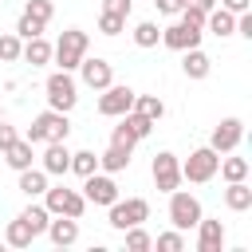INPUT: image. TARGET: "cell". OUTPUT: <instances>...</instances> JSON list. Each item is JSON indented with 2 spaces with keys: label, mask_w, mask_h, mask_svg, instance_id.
Listing matches in <instances>:
<instances>
[{
  "label": "cell",
  "mask_w": 252,
  "mask_h": 252,
  "mask_svg": "<svg viewBox=\"0 0 252 252\" xmlns=\"http://www.w3.org/2000/svg\"><path fill=\"white\" fill-rule=\"evenodd\" d=\"M67 134H71V122H67L63 110H43V114L28 126V142H32V146H35V142H67Z\"/></svg>",
  "instance_id": "1"
},
{
  "label": "cell",
  "mask_w": 252,
  "mask_h": 252,
  "mask_svg": "<svg viewBox=\"0 0 252 252\" xmlns=\"http://www.w3.org/2000/svg\"><path fill=\"white\" fill-rule=\"evenodd\" d=\"M83 55H87V32L67 28V32L59 35V43H55V63H59V71H75V67L83 63Z\"/></svg>",
  "instance_id": "2"
},
{
  "label": "cell",
  "mask_w": 252,
  "mask_h": 252,
  "mask_svg": "<svg viewBox=\"0 0 252 252\" xmlns=\"http://www.w3.org/2000/svg\"><path fill=\"white\" fill-rule=\"evenodd\" d=\"M169 220H173V228H177V232L197 228V220H201V201H197L193 193L173 189V193H169Z\"/></svg>",
  "instance_id": "3"
},
{
  "label": "cell",
  "mask_w": 252,
  "mask_h": 252,
  "mask_svg": "<svg viewBox=\"0 0 252 252\" xmlns=\"http://www.w3.org/2000/svg\"><path fill=\"white\" fill-rule=\"evenodd\" d=\"M43 197H47V213H55V217H83V209H87V197L83 193H75V189H67V185H59V189H43Z\"/></svg>",
  "instance_id": "4"
},
{
  "label": "cell",
  "mask_w": 252,
  "mask_h": 252,
  "mask_svg": "<svg viewBox=\"0 0 252 252\" xmlns=\"http://www.w3.org/2000/svg\"><path fill=\"white\" fill-rule=\"evenodd\" d=\"M217 165H220V154L213 146H205V150H193L189 154V161L181 165V177L185 181H209L217 173Z\"/></svg>",
  "instance_id": "5"
},
{
  "label": "cell",
  "mask_w": 252,
  "mask_h": 252,
  "mask_svg": "<svg viewBox=\"0 0 252 252\" xmlns=\"http://www.w3.org/2000/svg\"><path fill=\"white\" fill-rule=\"evenodd\" d=\"M47 102H51V110H63V114L79 102V94H75V79H71L67 71H55V75L47 79Z\"/></svg>",
  "instance_id": "6"
},
{
  "label": "cell",
  "mask_w": 252,
  "mask_h": 252,
  "mask_svg": "<svg viewBox=\"0 0 252 252\" xmlns=\"http://www.w3.org/2000/svg\"><path fill=\"white\" fill-rule=\"evenodd\" d=\"M154 185H158L161 193H173V189L181 185V161H177L169 150L154 154Z\"/></svg>",
  "instance_id": "7"
},
{
  "label": "cell",
  "mask_w": 252,
  "mask_h": 252,
  "mask_svg": "<svg viewBox=\"0 0 252 252\" xmlns=\"http://www.w3.org/2000/svg\"><path fill=\"white\" fill-rule=\"evenodd\" d=\"M146 217H150V205H146L142 197H130L126 205H122V201L110 205V224H114V228H134V224H142Z\"/></svg>",
  "instance_id": "8"
},
{
  "label": "cell",
  "mask_w": 252,
  "mask_h": 252,
  "mask_svg": "<svg viewBox=\"0 0 252 252\" xmlns=\"http://www.w3.org/2000/svg\"><path fill=\"white\" fill-rule=\"evenodd\" d=\"M134 106V91L130 87H102V98H98V114H106V118H118V114H126Z\"/></svg>",
  "instance_id": "9"
},
{
  "label": "cell",
  "mask_w": 252,
  "mask_h": 252,
  "mask_svg": "<svg viewBox=\"0 0 252 252\" xmlns=\"http://www.w3.org/2000/svg\"><path fill=\"white\" fill-rule=\"evenodd\" d=\"M161 43L173 47V51H189L201 43V28H189V24H173V28H161Z\"/></svg>",
  "instance_id": "10"
},
{
  "label": "cell",
  "mask_w": 252,
  "mask_h": 252,
  "mask_svg": "<svg viewBox=\"0 0 252 252\" xmlns=\"http://www.w3.org/2000/svg\"><path fill=\"white\" fill-rule=\"evenodd\" d=\"M240 138H244V122H240V118H224V122L213 130V142H209V146H213L217 154H228V150H236Z\"/></svg>",
  "instance_id": "11"
},
{
  "label": "cell",
  "mask_w": 252,
  "mask_h": 252,
  "mask_svg": "<svg viewBox=\"0 0 252 252\" xmlns=\"http://www.w3.org/2000/svg\"><path fill=\"white\" fill-rule=\"evenodd\" d=\"M87 193V201H94V205H114L118 201V185L110 181V177H102V173H87V185H83Z\"/></svg>",
  "instance_id": "12"
},
{
  "label": "cell",
  "mask_w": 252,
  "mask_h": 252,
  "mask_svg": "<svg viewBox=\"0 0 252 252\" xmlns=\"http://www.w3.org/2000/svg\"><path fill=\"white\" fill-rule=\"evenodd\" d=\"M79 71H83V83H87L91 91H102V87H110V63H106V59H87V55H83Z\"/></svg>",
  "instance_id": "13"
},
{
  "label": "cell",
  "mask_w": 252,
  "mask_h": 252,
  "mask_svg": "<svg viewBox=\"0 0 252 252\" xmlns=\"http://www.w3.org/2000/svg\"><path fill=\"white\" fill-rule=\"evenodd\" d=\"M197 228H201V236H197V248L201 252H220L224 248V224L220 220H197Z\"/></svg>",
  "instance_id": "14"
},
{
  "label": "cell",
  "mask_w": 252,
  "mask_h": 252,
  "mask_svg": "<svg viewBox=\"0 0 252 252\" xmlns=\"http://www.w3.org/2000/svg\"><path fill=\"white\" fill-rule=\"evenodd\" d=\"M47 236H51V244H59V248H67V244H75L79 240V224H75V217H63V220H47V228H43Z\"/></svg>",
  "instance_id": "15"
},
{
  "label": "cell",
  "mask_w": 252,
  "mask_h": 252,
  "mask_svg": "<svg viewBox=\"0 0 252 252\" xmlns=\"http://www.w3.org/2000/svg\"><path fill=\"white\" fill-rule=\"evenodd\" d=\"M71 169V154L63 142H47V154H43V173H67Z\"/></svg>",
  "instance_id": "16"
},
{
  "label": "cell",
  "mask_w": 252,
  "mask_h": 252,
  "mask_svg": "<svg viewBox=\"0 0 252 252\" xmlns=\"http://www.w3.org/2000/svg\"><path fill=\"white\" fill-rule=\"evenodd\" d=\"M130 150H134V146H118V142H110V150L98 158V165H102L106 173H118V169L130 165Z\"/></svg>",
  "instance_id": "17"
},
{
  "label": "cell",
  "mask_w": 252,
  "mask_h": 252,
  "mask_svg": "<svg viewBox=\"0 0 252 252\" xmlns=\"http://www.w3.org/2000/svg\"><path fill=\"white\" fill-rule=\"evenodd\" d=\"M20 55H24L32 67H39V63H47V59H51V43H47L43 35H32V39L24 43V51H20Z\"/></svg>",
  "instance_id": "18"
},
{
  "label": "cell",
  "mask_w": 252,
  "mask_h": 252,
  "mask_svg": "<svg viewBox=\"0 0 252 252\" xmlns=\"http://www.w3.org/2000/svg\"><path fill=\"white\" fill-rule=\"evenodd\" d=\"M4 161H8L12 169H28V165H32V142H28V138H24V142L16 138V142L4 150Z\"/></svg>",
  "instance_id": "19"
},
{
  "label": "cell",
  "mask_w": 252,
  "mask_h": 252,
  "mask_svg": "<svg viewBox=\"0 0 252 252\" xmlns=\"http://www.w3.org/2000/svg\"><path fill=\"white\" fill-rule=\"evenodd\" d=\"M224 205L236 209V213H244V209L252 205V189H248L244 181H228V189H224Z\"/></svg>",
  "instance_id": "20"
},
{
  "label": "cell",
  "mask_w": 252,
  "mask_h": 252,
  "mask_svg": "<svg viewBox=\"0 0 252 252\" xmlns=\"http://www.w3.org/2000/svg\"><path fill=\"white\" fill-rule=\"evenodd\" d=\"M205 24H209V32H213V35H232V32H236V16H232L228 8L209 12V16H205Z\"/></svg>",
  "instance_id": "21"
},
{
  "label": "cell",
  "mask_w": 252,
  "mask_h": 252,
  "mask_svg": "<svg viewBox=\"0 0 252 252\" xmlns=\"http://www.w3.org/2000/svg\"><path fill=\"white\" fill-rule=\"evenodd\" d=\"M20 189H24L28 197H39V193L47 189V173H43V169H32V165L20 169Z\"/></svg>",
  "instance_id": "22"
},
{
  "label": "cell",
  "mask_w": 252,
  "mask_h": 252,
  "mask_svg": "<svg viewBox=\"0 0 252 252\" xmlns=\"http://www.w3.org/2000/svg\"><path fill=\"white\" fill-rule=\"evenodd\" d=\"M185 75H189V79H205V75H209V55H205L201 47H189V51H185Z\"/></svg>",
  "instance_id": "23"
},
{
  "label": "cell",
  "mask_w": 252,
  "mask_h": 252,
  "mask_svg": "<svg viewBox=\"0 0 252 252\" xmlns=\"http://www.w3.org/2000/svg\"><path fill=\"white\" fill-rule=\"evenodd\" d=\"M130 110H138V114H146V118L158 122V118L165 114V102H161L158 94H134V106H130Z\"/></svg>",
  "instance_id": "24"
},
{
  "label": "cell",
  "mask_w": 252,
  "mask_h": 252,
  "mask_svg": "<svg viewBox=\"0 0 252 252\" xmlns=\"http://www.w3.org/2000/svg\"><path fill=\"white\" fill-rule=\"evenodd\" d=\"M20 220H24V224H28V228H32L35 236H39V232L47 228V220H51V213H47L43 205H28V209L20 213Z\"/></svg>",
  "instance_id": "25"
},
{
  "label": "cell",
  "mask_w": 252,
  "mask_h": 252,
  "mask_svg": "<svg viewBox=\"0 0 252 252\" xmlns=\"http://www.w3.org/2000/svg\"><path fill=\"white\" fill-rule=\"evenodd\" d=\"M32 236H35V232H32L24 220H12V224H8V232H4V240H8L12 248H28V244H32Z\"/></svg>",
  "instance_id": "26"
},
{
  "label": "cell",
  "mask_w": 252,
  "mask_h": 252,
  "mask_svg": "<svg viewBox=\"0 0 252 252\" xmlns=\"http://www.w3.org/2000/svg\"><path fill=\"white\" fill-rule=\"evenodd\" d=\"M71 169H75L79 177L94 173V169H98V158H94V150H79V154H71Z\"/></svg>",
  "instance_id": "27"
},
{
  "label": "cell",
  "mask_w": 252,
  "mask_h": 252,
  "mask_svg": "<svg viewBox=\"0 0 252 252\" xmlns=\"http://www.w3.org/2000/svg\"><path fill=\"white\" fill-rule=\"evenodd\" d=\"M217 169L224 173V181H244V177H248V161H244V158H224Z\"/></svg>",
  "instance_id": "28"
},
{
  "label": "cell",
  "mask_w": 252,
  "mask_h": 252,
  "mask_svg": "<svg viewBox=\"0 0 252 252\" xmlns=\"http://www.w3.org/2000/svg\"><path fill=\"white\" fill-rule=\"evenodd\" d=\"M158 39H161V28H158V24H138V28H134V43H138V47H154Z\"/></svg>",
  "instance_id": "29"
},
{
  "label": "cell",
  "mask_w": 252,
  "mask_h": 252,
  "mask_svg": "<svg viewBox=\"0 0 252 252\" xmlns=\"http://www.w3.org/2000/svg\"><path fill=\"white\" fill-rule=\"evenodd\" d=\"M122 232H126V248H130V252H146V248L154 244V240H150V232H142L138 224H134V228H122Z\"/></svg>",
  "instance_id": "30"
},
{
  "label": "cell",
  "mask_w": 252,
  "mask_h": 252,
  "mask_svg": "<svg viewBox=\"0 0 252 252\" xmlns=\"http://www.w3.org/2000/svg\"><path fill=\"white\" fill-rule=\"evenodd\" d=\"M20 51H24V43H20V35H0V59L4 63H12V59H20Z\"/></svg>",
  "instance_id": "31"
},
{
  "label": "cell",
  "mask_w": 252,
  "mask_h": 252,
  "mask_svg": "<svg viewBox=\"0 0 252 252\" xmlns=\"http://www.w3.org/2000/svg\"><path fill=\"white\" fill-rule=\"evenodd\" d=\"M122 28H126V16H114V12H102L98 16V32L102 35H118Z\"/></svg>",
  "instance_id": "32"
},
{
  "label": "cell",
  "mask_w": 252,
  "mask_h": 252,
  "mask_svg": "<svg viewBox=\"0 0 252 252\" xmlns=\"http://www.w3.org/2000/svg\"><path fill=\"white\" fill-rule=\"evenodd\" d=\"M51 0H28V8H24V16H32V20H39V24H47L51 20Z\"/></svg>",
  "instance_id": "33"
},
{
  "label": "cell",
  "mask_w": 252,
  "mask_h": 252,
  "mask_svg": "<svg viewBox=\"0 0 252 252\" xmlns=\"http://www.w3.org/2000/svg\"><path fill=\"white\" fill-rule=\"evenodd\" d=\"M205 8H197V4H185L181 8V24H189V28H205Z\"/></svg>",
  "instance_id": "34"
},
{
  "label": "cell",
  "mask_w": 252,
  "mask_h": 252,
  "mask_svg": "<svg viewBox=\"0 0 252 252\" xmlns=\"http://www.w3.org/2000/svg\"><path fill=\"white\" fill-rule=\"evenodd\" d=\"M158 248H161V252H181L185 240H181V232L173 228V232H161V236H158Z\"/></svg>",
  "instance_id": "35"
},
{
  "label": "cell",
  "mask_w": 252,
  "mask_h": 252,
  "mask_svg": "<svg viewBox=\"0 0 252 252\" xmlns=\"http://www.w3.org/2000/svg\"><path fill=\"white\" fill-rule=\"evenodd\" d=\"M39 32H43V24H39V20H32V16H20V24H16V35L32 39V35H39Z\"/></svg>",
  "instance_id": "36"
},
{
  "label": "cell",
  "mask_w": 252,
  "mask_h": 252,
  "mask_svg": "<svg viewBox=\"0 0 252 252\" xmlns=\"http://www.w3.org/2000/svg\"><path fill=\"white\" fill-rule=\"evenodd\" d=\"M102 12H114V16H130V0H102Z\"/></svg>",
  "instance_id": "37"
},
{
  "label": "cell",
  "mask_w": 252,
  "mask_h": 252,
  "mask_svg": "<svg viewBox=\"0 0 252 252\" xmlns=\"http://www.w3.org/2000/svg\"><path fill=\"white\" fill-rule=\"evenodd\" d=\"M158 4V12H165V16H177L181 8H185V0H154Z\"/></svg>",
  "instance_id": "38"
},
{
  "label": "cell",
  "mask_w": 252,
  "mask_h": 252,
  "mask_svg": "<svg viewBox=\"0 0 252 252\" xmlns=\"http://www.w3.org/2000/svg\"><path fill=\"white\" fill-rule=\"evenodd\" d=\"M236 32L252 39V12H240V20H236Z\"/></svg>",
  "instance_id": "39"
},
{
  "label": "cell",
  "mask_w": 252,
  "mask_h": 252,
  "mask_svg": "<svg viewBox=\"0 0 252 252\" xmlns=\"http://www.w3.org/2000/svg\"><path fill=\"white\" fill-rule=\"evenodd\" d=\"M12 142H16V130H12V126H4V122H0V154H4V150H8V146H12Z\"/></svg>",
  "instance_id": "40"
},
{
  "label": "cell",
  "mask_w": 252,
  "mask_h": 252,
  "mask_svg": "<svg viewBox=\"0 0 252 252\" xmlns=\"http://www.w3.org/2000/svg\"><path fill=\"white\" fill-rule=\"evenodd\" d=\"M220 4H224L232 16H240V12H248V8H252V0H220Z\"/></svg>",
  "instance_id": "41"
},
{
  "label": "cell",
  "mask_w": 252,
  "mask_h": 252,
  "mask_svg": "<svg viewBox=\"0 0 252 252\" xmlns=\"http://www.w3.org/2000/svg\"><path fill=\"white\" fill-rule=\"evenodd\" d=\"M185 4H197V8H205V12H213V4H217V0H185Z\"/></svg>",
  "instance_id": "42"
}]
</instances>
